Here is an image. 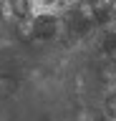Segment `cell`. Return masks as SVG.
Here are the masks:
<instances>
[{"mask_svg":"<svg viewBox=\"0 0 116 121\" xmlns=\"http://www.w3.org/2000/svg\"><path fill=\"white\" fill-rule=\"evenodd\" d=\"M30 25H33V38H38V40H51L58 33V20L53 15H38L35 20H30Z\"/></svg>","mask_w":116,"mask_h":121,"instance_id":"1","label":"cell"},{"mask_svg":"<svg viewBox=\"0 0 116 121\" xmlns=\"http://www.w3.org/2000/svg\"><path fill=\"white\" fill-rule=\"evenodd\" d=\"M8 10L15 20H28L30 18V0H8Z\"/></svg>","mask_w":116,"mask_h":121,"instance_id":"2","label":"cell"},{"mask_svg":"<svg viewBox=\"0 0 116 121\" xmlns=\"http://www.w3.org/2000/svg\"><path fill=\"white\" fill-rule=\"evenodd\" d=\"M103 106H106V113H108V116H116V93H114V91L108 93V98H106V104H103Z\"/></svg>","mask_w":116,"mask_h":121,"instance_id":"3","label":"cell"},{"mask_svg":"<svg viewBox=\"0 0 116 121\" xmlns=\"http://www.w3.org/2000/svg\"><path fill=\"white\" fill-rule=\"evenodd\" d=\"M106 121H116V116H108V119H106Z\"/></svg>","mask_w":116,"mask_h":121,"instance_id":"4","label":"cell"},{"mask_svg":"<svg viewBox=\"0 0 116 121\" xmlns=\"http://www.w3.org/2000/svg\"><path fill=\"white\" fill-rule=\"evenodd\" d=\"M0 18H3V3H0Z\"/></svg>","mask_w":116,"mask_h":121,"instance_id":"5","label":"cell"},{"mask_svg":"<svg viewBox=\"0 0 116 121\" xmlns=\"http://www.w3.org/2000/svg\"><path fill=\"white\" fill-rule=\"evenodd\" d=\"M43 3H56V0H43Z\"/></svg>","mask_w":116,"mask_h":121,"instance_id":"6","label":"cell"}]
</instances>
